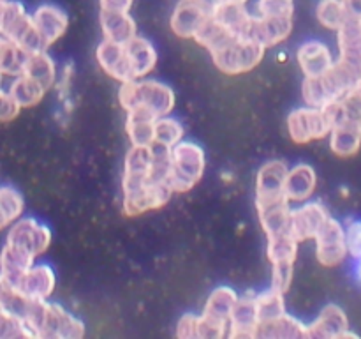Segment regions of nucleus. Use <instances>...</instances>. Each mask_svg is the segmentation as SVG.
I'll list each match as a JSON object with an SVG mask.
<instances>
[{
  "label": "nucleus",
  "mask_w": 361,
  "mask_h": 339,
  "mask_svg": "<svg viewBox=\"0 0 361 339\" xmlns=\"http://www.w3.org/2000/svg\"><path fill=\"white\" fill-rule=\"evenodd\" d=\"M257 14L263 18H293L295 0H257Z\"/></svg>",
  "instance_id": "nucleus-36"
},
{
  "label": "nucleus",
  "mask_w": 361,
  "mask_h": 339,
  "mask_svg": "<svg viewBox=\"0 0 361 339\" xmlns=\"http://www.w3.org/2000/svg\"><path fill=\"white\" fill-rule=\"evenodd\" d=\"M259 316L256 309V293H245L238 297L235 311H233L229 334L231 339H256Z\"/></svg>",
  "instance_id": "nucleus-18"
},
{
  "label": "nucleus",
  "mask_w": 361,
  "mask_h": 339,
  "mask_svg": "<svg viewBox=\"0 0 361 339\" xmlns=\"http://www.w3.org/2000/svg\"><path fill=\"white\" fill-rule=\"evenodd\" d=\"M264 52H267V46L257 42L256 39L238 35L222 44L221 48L210 52V55L221 73L236 76V74L252 71L263 60Z\"/></svg>",
  "instance_id": "nucleus-7"
},
{
  "label": "nucleus",
  "mask_w": 361,
  "mask_h": 339,
  "mask_svg": "<svg viewBox=\"0 0 361 339\" xmlns=\"http://www.w3.org/2000/svg\"><path fill=\"white\" fill-rule=\"evenodd\" d=\"M118 101L126 113H143L157 120L161 117L171 115L176 99L169 85L141 78L120 85Z\"/></svg>",
  "instance_id": "nucleus-3"
},
{
  "label": "nucleus",
  "mask_w": 361,
  "mask_h": 339,
  "mask_svg": "<svg viewBox=\"0 0 361 339\" xmlns=\"http://www.w3.org/2000/svg\"><path fill=\"white\" fill-rule=\"evenodd\" d=\"M23 74L25 76L32 78V80H35L37 83H41L46 90L55 87L56 80H59L55 60L48 55L46 49H42V52L28 53Z\"/></svg>",
  "instance_id": "nucleus-27"
},
{
  "label": "nucleus",
  "mask_w": 361,
  "mask_h": 339,
  "mask_svg": "<svg viewBox=\"0 0 361 339\" xmlns=\"http://www.w3.org/2000/svg\"><path fill=\"white\" fill-rule=\"evenodd\" d=\"M14 311L25 318L34 338L81 339L85 335L83 321L56 302L20 299Z\"/></svg>",
  "instance_id": "nucleus-2"
},
{
  "label": "nucleus",
  "mask_w": 361,
  "mask_h": 339,
  "mask_svg": "<svg viewBox=\"0 0 361 339\" xmlns=\"http://www.w3.org/2000/svg\"><path fill=\"white\" fill-rule=\"evenodd\" d=\"M55 270L48 263H34L13 290L25 300H48L55 292Z\"/></svg>",
  "instance_id": "nucleus-13"
},
{
  "label": "nucleus",
  "mask_w": 361,
  "mask_h": 339,
  "mask_svg": "<svg viewBox=\"0 0 361 339\" xmlns=\"http://www.w3.org/2000/svg\"><path fill=\"white\" fill-rule=\"evenodd\" d=\"M176 335L182 339H200V314H182L176 325Z\"/></svg>",
  "instance_id": "nucleus-39"
},
{
  "label": "nucleus",
  "mask_w": 361,
  "mask_h": 339,
  "mask_svg": "<svg viewBox=\"0 0 361 339\" xmlns=\"http://www.w3.org/2000/svg\"><path fill=\"white\" fill-rule=\"evenodd\" d=\"M99 21H101L104 39H109V41L127 42L134 35H137L136 21L130 18L129 13H123V11L101 9Z\"/></svg>",
  "instance_id": "nucleus-26"
},
{
  "label": "nucleus",
  "mask_w": 361,
  "mask_h": 339,
  "mask_svg": "<svg viewBox=\"0 0 361 339\" xmlns=\"http://www.w3.org/2000/svg\"><path fill=\"white\" fill-rule=\"evenodd\" d=\"M152 147L130 145L123 161V214L129 218L157 210L168 205L173 193L169 184L154 182L150 177Z\"/></svg>",
  "instance_id": "nucleus-1"
},
{
  "label": "nucleus",
  "mask_w": 361,
  "mask_h": 339,
  "mask_svg": "<svg viewBox=\"0 0 361 339\" xmlns=\"http://www.w3.org/2000/svg\"><path fill=\"white\" fill-rule=\"evenodd\" d=\"M23 194L13 186H0V230L11 226L23 215Z\"/></svg>",
  "instance_id": "nucleus-32"
},
{
  "label": "nucleus",
  "mask_w": 361,
  "mask_h": 339,
  "mask_svg": "<svg viewBox=\"0 0 361 339\" xmlns=\"http://www.w3.org/2000/svg\"><path fill=\"white\" fill-rule=\"evenodd\" d=\"M309 338V325L300 321L286 311L284 314L271 320L261 321L256 339H305Z\"/></svg>",
  "instance_id": "nucleus-22"
},
{
  "label": "nucleus",
  "mask_w": 361,
  "mask_h": 339,
  "mask_svg": "<svg viewBox=\"0 0 361 339\" xmlns=\"http://www.w3.org/2000/svg\"><path fill=\"white\" fill-rule=\"evenodd\" d=\"M256 309L257 316L261 321L271 320V318H277L281 314L286 313V302H284V292L270 286L268 290L256 293Z\"/></svg>",
  "instance_id": "nucleus-33"
},
{
  "label": "nucleus",
  "mask_w": 361,
  "mask_h": 339,
  "mask_svg": "<svg viewBox=\"0 0 361 339\" xmlns=\"http://www.w3.org/2000/svg\"><path fill=\"white\" fill-rule=\"evenodd\" d=\"M207 168V155L196 141L182 140L171 148V172L169 186L173 193H189L201 179Z\"/></svg>",
  "instance_id": "nucleus-6"
},
{
  "label": "nucleus",
  "mask_w": 361,
  "mask_h": 339,
  "mask_svg": "<svg viewBox=\"0 0 361 339\" xmlns=\"http://www.w3.org/2000/svg\"><path fill=\"white\" fill-rule=\"evenodd\" d=\"M95 59H97L99 67L104 71L108 76L113 80L126 83V81L133 80V73H130L129 56H127L126 44L123 42H115L104 39L101 44L95 49Z\"/></svg>",
  "instance_id": "nucleus-16"
},
{
  "label": "nucleus",
  "mask_w": 361,
  "mask_h": 339,
  "mask_svg": "<svg viewBox=\"0 0 361 339\" xmlns=\"http://www.w3.org/2000/svg\"><path fill=\"white\" fill-rule=\"evenodd\" d=\"M21 112V106L18 105L16 99L9 94V90L0 88V122L7 124L13 122Z\"/></svg>",
  "instance_id": "nucleus-40"
},
{
  "label": "nucleus",
  "mask_w": 361,
  "mask_h": 339,
  "mask_svg": "<svg viewBox=\"0 0 361 339\" xmlns=\"http://www.w3.org/2000/svg\"><path fill=\"white\" fill-rule=\"evenodd\" d=\"M296 60L305 78H316L326 73L335 64L331 49L321 41H307L296 52Z\"/></svg>",
  "instance_id": "nucleus-20"
},
{
  "label": "nucleus",
  "mask_w": 361,
  "mask_h": 339,
  "mask_svg": "<svg viewBox=\"0 0 361 339\" xmlns=\"http://www.w3.org/2000/svg\"><path fill=\"white\" fill-rule=\"evenodd\" d=\"M123 44H126L127 56H129L133 80L147 78L157 66V49L147 37H141V35H134L130 41L123 42Z\"/></svg>",
  "instance_id": "nucleus-24"
},
{
  "label": "nucleus",
  "mask_w": 361,
  "mask_h": 339,
  "mask_svg": "<svg viewBox=\"0 0 361 339\" xmlns=\"http://www.w3.org/2000/svg\"><path fill=\"white\" fill-rule=\"evenodd\" d=\"M342 112V120H358L361 122V78L356 81L355 87L338 101Z\"/></svg>",
  "instance_id": "nucleus-37"
},
{
  "label": "nucleus",
  "mask_w": 361,
  "mask_h": 339,
  "mask_svg": "<svg viewBox=\"0 0 361 339\" xmlns=\"http://www.w3.org/2000/svg\"><path fill=\"white\" fill-rule=\"evenodd\" d=\"M348 2H349V6H351V9L361 16V0H348Z\"/></svg>",
  "instance_id": "nucleus-43"
},
{
  "label": "nucleus",
  "mask_w": 361,
  "mask_h": 339,
  "mask_svg": "<svg viewBox=\"0 0 361 339\" xmlns=\"http://www.w3.org/2000/svg\"><path fill=\"white\" fill-rule=\"evenodd\" d=\"M2 2H7V0H0V4H2Z\"/></svg>",
  "instance_id": "nucleus-46"
},
{
  "label": "nucleus",
  "mask_w": 361,
  "mask_h": 339,
  "mask_svg": "<svg viewBox=\"0 0 361 339\" xmlns=\"http://www.w3.org/2000/svg\"><path fill=\"white\" fill-rule=\"evenodd\" d=\"M130 6H133V0H101V9L108 11H123V13H129Z\"/></svg>",
  "instance_id": "nucleus-42"
},
{
  "label": "nucleus",
  "mask_w": 361,
  "mask_h": 339,
  "mask_svg": "<svg viewBox=\"0 0 361 339\" xmlns=\"http://www.w3.org/2000/svg\"><path fill=\"white\" fill-rule=\"evenodd\" d=\"M342 120V112L338 101L314 108V106H302L293 109L288 115V133L291 140L298 145L310 143V141L323 140L330 136L331 129Z\"/></svg>",
  "instance_id": "nucleus-5"
},
{
  "label": "nucleus",
  "mask_w": 361,
  "mask_h": 339,
  "mask_svg": "<svg viewBox=\"0 0 361 339\" xmlns=\"http://www.w3.org/2000/svg\"><path fill=\"white\" fill-rule=\"evenodd\" d=\"M27 59L28 52H25L21 46H18L11 39L0 35V73L4 76L16 78L23 74Z\"/></svg>",
  "instance_id": "nucleus-29"
},
{
  "label": "nucleus",
  "mask_w": 361,
  "mask_h": 339,
  "mask_svg": "<svg viewBox=\"0 0 361 339\" xmlns=\"http://www.w3.org/2000/svg\"><path fill=\"white\" fill-rule=\"evenodd\" d=\"M310 339H358V334L349 331L348 314L337 304H326L316 320L309 325Z\"/></svg>",
  "instance_id": "nucleus-14"
},
{
  "label": "nucleus",
  "mask_w": 361,
  "mask_h": 339,
  "mask_svg": "<svg viewBox=\"0 0 361 339\" xmlns=\"http://www.w3.org/2000/svg\"><path fill=\"white\" fill-rule=\"evenodd\" d=\"M351 6H349L348 0H321L317 4V20L328 30H335L344 25V21L348 20V16L351 14Z\"/></svg>",
  "instance_id": "nucleus-31"
},
{
  "label": "nucleus",
  "mask_w": 361,
  "mask_h": 339,
  "mask_svg": "<svg viewBox=\"0 0 361 339\" xmlns=\"http://www.w3.org/2000/svg\"><path fill=\"white\" fill-rule=\"evenodd\" d=\"M51 230L44 222L35 218H23L21 215L18 221H14L9 226L6 242L37 258L48 251L49 244H51Z\"/></svg>",
  "instance_id": "nucleus-10"
},
{
  "label": "nucleus",
  "mask_w": 361,
  "mask_h": 339,
  "mask_svg": "<svg viewBox=\"0 0 361 339\" xmlns=\"http://www.w3.org/2000/svg\"><path fill=\"white\" fill-rule=\"evenodd\" d=\"M361 78L358 71L335 60L334 66L316 78H303L302 97L307 106L324 108L335 101H341Z\"/></svg>",
  "instance_id": "nucleus-4"
},
{
  "label": "nucleus",
  "mask_w": 361,
  "mask_h": 339,
  "mask_svg": "<svg viewBox=\"0 0 361 339\" xmlns=\"http://www.w3.org/2000/svg\"><path fill=\"white\" fill-rule=\"evenodd\" d=\"M356 275H358V279L361 282V258L358 260V265H356Z\"/></svg>",
  "instance_id": "nucleus-44"
},
{
  "label": "nucleus",
  "mask_w": 361,
  "mask_h": 339,
  "mask_svg": "<svg viewBox=\"0 0 361 339\" xmlns=\"http://www.w3.org/2000/svg\"><path fill=\"white\" fill-rule=\"evenodd\" d=\"M194 2L200 4L212 16L221 6H226V4H247V0H194Z\"/></svg>",
  "instance_id": "nucleus-41"
},
{
  "label": "nucleus",
  "mask_w": 361,
  "mask_h": 339,
  "mask_svg": "<svg viewBox=\"0 0 361 339\" xmlns=\"http://www.w3.org/2000/svg\"><path fill=\"white\" fill-rule=\"evenodd\" d=\"M328 219L330 212L321 201H303L298 203V207L291 208L289 232L298 242L314 240Z\"/></svg>",
  "instance_id": "nucleus-12"
},
{
  "label": "nucleus",
  "mask_w": 361,
  "mask_h": 339,
  "mask_svg": "<svg viewBox=\"0 0 361 339\" xmlns=\"http://www.w3.org/2000/svg\"><path fill=\"white\" fill-rule=\"evenodd\" d=\"M183 126L178 119L171 115L161 117L155 120V136L154 143L161 145V147L173 148L176 143L183 140Z\"/></svg>",
  "instance_id": "nucleus-34"
},
{
  "label": "nucleus",
  "mask_w": 361,
  "mask_h": 339,
  "mask_svg": "<svg viewBox=\"0 0 361 339\" xmlns=\"http://www.w3.org/2000/svg\"><path fill=\"white\" fill-rule=\"evenodd\" d=\"M126 133L130 145L136 147H152L155 136V119L143 113H127Z\"/></svg>",
  "instance_id": "nucleus-28"
},
{
  "label": "nucleus",
  "mask_w": 361,
  "mask_h": 339,
  "mask_svg": "<svg viewBox=\"0 0 361 339\" xmlns=\"http://www.w3.org/2000/svg\"><path fill=\"white\" fill-rule=\"evenodd\" d=\"M267 256L271 263V285L281 292H288L295 274V260L298 254V240L291 232L267 237Z\"/></svg>",
  "instance_id": "nucleus-9"
},
{
  "label": "nucleus",
  "mask_w": 361,
  "mask_h": 339,
  "mask_svg": "<svg viewBox=\"0 0 361 339\" xmlns=\"http://www.w3.org/2000/svg\"><path fill=\"white\" fill-rule=\"evenodd\" d=\"M2 78H4V74L0 73V88H2Z\"/></svg>",
  "instance_id": "nucleus-45"
},
{
  "label": "nucleus",
  "mask_w": 361,
  "mask_h": 339,
  "mask_svg": "<svg viewBox=\"0 0 361 339\" xmlns=\"http://www.w3.org/2000/svg\"><path fill=\"white\" fill-rule=\"evenodd\" d=\"M20 338H34L25 318L9 307H0V339Z\"/></svg>",
  "instance_id": "nucleus-35"
},
{
  "label": "nucleus",
  "mask_w": 361,
  "mask_h": 339,
  "mask_svg": "<svg viewBox=\"0 0 361 339\" xmlns=\"http://www.w3.org/2000/svg\"><path fill=\"white\" fill-rule=\"evenodd\" d=\"M289 166L281 159H270L259 168L256 177V194L254 198H274L286 194V177Z\"/></svg>",
  "instance_id": "nucleus-23"
},
{
  "label": "nucleus",
  "mask_w": 361,
  "mask_h": 339,
  "mask_svg": "<svg viewBox=\"0 0 361 339\" xmlns=\"http://www.w3.org/2000/svg\"><path fill=\"white\" fill-rule=\"evenodd\" d=\"M46 92L48 90H46L41 83H37V81L32 80V78L25 76V74H20V76L14 78L13 83H11L9 87V94L16 99L18 105L21 106V109L37 106L39 102L44 99Z\"/></svg>",
  "instance_id": "nucleus-30"
},
{
  "label": "nucleus",
  "mask_w": 361,
  "mask_h": 339,
  "mask_svg": "<svg viewBox=\"0 0 361 339\" xmlns=\"http://www.w3.org/2000/svg\"><path fill=\"white\" fill-rule=\"evenodd\" d=\"M344 228L349 256L358 261L361 258V219H348Z\"/></svg>",
  "instance_id": "nucleus-38"
},
{
  "label": "nucleus",
  "mask_w": 361,
  "mask_h": 339,
  "mask_svg": "<svg viewBox=\"0 0 361 339\" xmlns=\"http://www.w3.org/2000/svg\"><path fill=\"white\" fill-rule=\"evenodd\" d=\"M32 18H34V25L46 48L59 41L69 27V16L66 14V11L60 9L55 4L39 6L35 13L32 14Z\"/></svg>",
  "instance_id": "nucleus-17"
},
{
  "label": "nucleus",
  "mask_w": 361,
  "mask_h": 339,
  "mask_svg": "<svg viewBox=\"0 0 361 339\" xmlns=\"http://www.w3.org/2000/svg\"><path fill=\"white\" fill-rule=\"evenodd\" d=\"M330 148L338 157H353L361 148V122L344 119L330 133Z\"/></svg>",
  "instance_id": "nucleus-25"
},
{
  "label": "nucleus",
  "mask_w": 361,
  "mask_h": 339,
  "mask_svg": "<svg viewBox=\"0 0 361 339\" xmlns=\"http://www.w3.org/2000/svg\"><path fill=\"white\" fill-rule=\"evenodd\" d=\"M314 240H316L317 261L323 267H337L349 256L344 225L331 215Z\"/></svg>",
  "instance_id": "nucleus-11"
},
{
  "label": "nucleus",
  "mask_w": 361,
  "mask_h": 339,
  "mask_svg": "<svg viewBox=\"0 0 361 339\" xmlns=\"http://www.w3.org/2000/svg\"><path fill=\"white\" fill-rule=\"evenodd\" d=\"M317 186L316 170L307 162H298L289 168L286 177V196L291 203H303L312 198Z\"/></svg>",
  "instance_id": "nucleus-21"
},
{
  "label": "nucleus",
  "mask_w": 361,
  "mask_h": 339,
  "mask_svg": "<svg viewBox=\"0 0 361 339\" xmlns=\"http://www.w3.org/2000/svg\"><path fill=\"white\" fill-rule=\"evenodd\" d=\"M210 18V14L196 4L194 0H180L178 6L175 7L169 20V27L178 37L194 39L201 25Z\"/></svg>",
  "instance_id": "nucleus-19"
},
{
  "label": "nucleus",
  "mask_w": 361,
  "mask_h": 339,
  "mask_svg": "<svg viewBox=\"0 0 361 339\" xmlns=\"http://www.w3.org/2000/svg\"><path fill=\"white\" fill-rule=\"evenodd\" d=\"M238 302V293L229 286H217L208 297L200 314V339L228 338L233 311Z\"/></svg>",
  "instance_id": "nucleus-8"
},
{
  "label": "nucleus",
  "mask_w": 361,
  "mask_h": 339,
  "mask_svg": "<svg viewBox=\"0 0 361 339\" xmlns=\"http://www.w3.org/2000/svg\"><path fill=\"white\" fill-rule=\"evenodd\" d=\"M338 59L361 74V16L355 11L337 30Z\"/></svg>",
  "instance_id": "nucleus-15"
}]
</instances>
